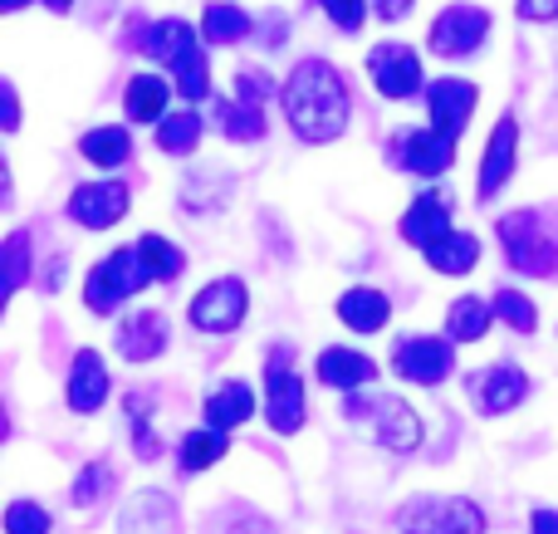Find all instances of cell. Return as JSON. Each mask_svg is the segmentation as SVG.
I'll return each mask as SVG.
<instances>
[{"label":"cell","instance_id":"1","mask_svg":"<svg viewBox=\"0 0 558 534\" xmlns=\"http://www.w3.org/2000/svg\"><path fill=\"white\" fill-rule=\"evenodd\" d=\"M348 113H353V98L348 84L328 59H304V64L289 74L284 84V118L304 143H333L343 137Z\"/></svg>","mask_w":558,"mask_h":534},{"label":"cell","instance_id":"2","mask_svg":"<svg viewBox=\"0 0 558 534\" xmlns=\"http://www.w3.org/2000/svg\"><path fill=\"white\" fill-rule=\"evenodd\" d=\"M343 417L357 437H367L383 451H416L422 447V417H416L402 398H387V392H348Z\"/></svg>","mask_w":558,"mask_h":534},{"label":"cell","instance_id":"3","mask_svg":"<svg viewBox=\"0 0 558 534\" xmlns=\"http://www.w3.org/2000/svg\"><path fill=\"white\" fill-rule=\"evenodd\" d=\"M505 260L520 275H554L558 270V221L544 211H514L500 216Z\"/></svg>","mask_w":558,"mask_h":534},{"label":"cell","instance_id":"4","mask_svg":"<svg viewBox=\"0 0 558 534\" xmlns=\"http://www.w3.org/2000/svg\"><path fill=\"white\" fill-rule=\"evenodd\" d=\"M402 534H485V510L465 496H416L397 510Z\"/></svg>","mask_w":558,"mask_h":534},{"label":"cell","instance_id":"5","mask_svg":"<svg viewBox=\"0 0 558 534\" xmlns=\"http://www.w3.org/2000/svg\"><path fill=\"white\" fill-rule=\"evenodd\" d=\"M153 280L147 275V265H143V255H137V245L133 251H113V255H104V260L88 270V280H84V304L94 314H113L123 300H133L143 284Z\"/></svg>","mask_w":558,"mask_h":534},{"label":"cell","instance_id":"6","mask_svg":"<svg viewBox=\"0 0 558 534\" xmlns=\"http://www.w3.org/2000/svg\"><path fill=\"white\" fill-rule=\"evenodd\" d=\"M265 417L279 437L304 427V383L289 363V349H279L270 359V373H265Z\"/></svg>","mask_w":558,"mask_h":534},{"label":"cell","instance_id":"7","mask_svg":"<svg viewBox=\"0 0 558 534\" xmlns=\"http://www.w3.org/2000/svg\"><path fill=\"white\" fill-rule=\"evenodd\" d=\"M490 35V15L481 5H446L432 20V54L441 59H465L471 49H481V39Z\"/></svg>","mask_w":558,"mask_h":534},{"label":"cell","instance_id":"8","mask_svg":"<svg viewBox=\"0 0 558 534\" xmlns=\"http://www.w3.org/2000/svg\"><path fill=\"white\" fill-rule=\"evenodd\" d=\"M465 392H471V402L485 412V417H500V412H510L524 402L530 378H524L514 363H495V368L471 373V378H465Z\"/></svg>","mask_w":558,"mask_h":534},{"label":"cell","instance_id":"9","mask_svg":"<svg viewBox=\"0 0 558 534\" xmlns=\"http://www.w3.org/2000/svg\"><path fill=\"white\" fill-rule=\"evenodd\" d=\"M245 304H251V300H245V284L241 280H216V284H206V290L196 294L186 314H192V324L202 333H231L235 324L245 319Z\"/></svg>","mask_w":558,"mask_h":534},{"label":"cell","instance_id":"10","mask_svg":"<svg viewBox=\"0 0 558 534\" xmlns=\"http://www.w3.org/2000/svg\"><path fill=\"white\" fill-rule=\"evenodd\" d=\"M367 74H373L383 98H412L422 88V59L407 45H377L367 54Z\"/></svg>","mask_w":558,"mask_h":534},{"label":"cell","instance_id":"11","mask_svg":"<svg viewBox=\"0 0 558 534\" xmlns=\"http://www.w3.org/2000/svg\"><path fill=\"white\" fill-rule=\"evenodd\" d=\"M392 368L402 373V378H412V383H446V373L456 368V359H451V343L446 339H432V333H416V339H402L392 349Z\"/></svg>","mask_w":558,"mask_h":534},{"label":"cell","instance_id":"12","mask_svg":"<svg viewBox=\"0 0 558 534\" xmlns=\"http://www.w3.org/2000/svg\"><path fill=\"white\" fill-rule=\"evenodd\" d=\"M128 211V186L118 182H84L74 196H69V216L88 231H108L113 221H123Z\"/></svg>","mask_w":558,"mask_h":534},{"label":"cell","instance_id":"13","mask_svg":"<svg viewBox=\"0 0 558 534\" xmlns=\"http://www.w3.org/2000/svg\"><path fill=\"white\" fill-rule=\"evenodd\" d=\"M475 98H481V94H475L471 84H461V78H436V84L426 88L432 128L456 143V137H461V128L471 123V113H475Z\"/></svg>","mask_w":558,"mask_h":534},{"label":"cell","instance_id":"14","mask_svg":"<svg viewBox=\"0 0 558 534\" xmlns=\"http://www.w3.org/2000/svg\"><path fill=\"white\" fill-rule=\"evenodd\" d=\"M397 137H402V167L416 177H441L456 162V143L436 128H407Z\"/></svg>","mask_w":558,"mask_h":534},{"label":"cell","instance_id":"15","mask_svg":"<svg viewBox=\"0 0 558 534\" xmlns=\"http://www.w3.org/2000/svg\"><path fill=\"white\" fill-rule=\"evenodd\" d=\"M402 235L416 245V251H432L451 235V206H446L441 192H426L412 202V211L402 216Z\"/></svg>","mask_w":558,"mask_h":534},{"label":"cell","instance_id":"16","mask_svg":"<svg viewBox=\"0 0 558 534\" xmlns=\"http://www.w3.org/2000/svg\"><path fill=\"white\" fill-rule=\"evenodd\" d=\"M514 153H520V123L514 118H500L490 133V147H485L481 162V196H495L514 172Z\"/></svg>","mask_w":558,"mask_h":534},{"label":"cell","instance_id":"17","mask_svg":"<svg viewBox=\"0 0 558 534\" xmlns=\"http://www.w3.org/2000/svg\"><path fill=\"white\" fill-rule=\"evenodd\" d=\"M162 349H167V319L157 310H143V314H133V319H123V329H118V353H123L128 363H147Z\"/></svg>","mask_w":558,"mask_h":534},{"label":"cell","instance_id":"18","mask_svg":"<svg viewBox=\"0 0 558 534\" xmlns=\"http://www.w3.org/2000/svg\"><path fill=\"white\" fill-rule=\"evenodd\" d=\"M108 402V373L94 349H84L69 368V408L74 412H98Z\"/></svg>","mask_w":558,"mask_h":534},{"label":"cell","instance_id":"19","mask_svg":"<svg viewBox=\"0 0 558 534\" xmlns=\"http://www.w3.org/2000/svg\"><path fill=\"white\" fill-rule=\"evenodd\" d=\"M314 373H318V383L343 388V392H357V388H367V383L377 378L373 359H363V353H353V349H324Z\"/></svg>","mask_w":558,"mask_h":534},{"label":"cell","instance_id":"20","mask_svg":"<svg viewBox=\"0 0 558 534\" xmlns=\"http://www.w3.org/2000/svg\"><path fill=\"white\" fill-rule=\"evenodd\" d=\"M338 319H343L353 333H377L387 324V294L357 284V290H348L343 300H338Z\"/></svg>","mask_w":558,"mask_h":534},{"label":"cell","instance_id":"21","mask_svg":"<svg viewBox=\"0 0 558 534\" xmlns=\"http://www.w3.org/2000/svg\"><path fill=\"white\" fill-rule=\"evenodd\" d=\"M167 98H172V88H167L162 74H137L133 84H128V118H133V123H162Z\"/></svg>","mask_w":558,"mask_h":534},{"label":"cell","instance_id":"22","mask_svg":"<svg viewBox=\"0 0 558 534\" xmlns=\"http://www.w3.org/2000/svg\"><path fill=\"white\" fill-rule=\"evenodd\" d=\"M255 412V392L245 388V383H221V388L206 398V417H211V427L216 432H231V427H241L245 417Z\"/></svg>","mask_w":558,"mask_h":534},{"label":"cell","instance_id":"23","mask_svg":"<svg viewBox=\"0 0 558 534\" xmlns=\"http://www.w3.org/2000/svg\"><path fill=\"white\" fill-rule=\"evenodd\" d=\"M426 260H432V270H441V275H465V270H475V260H481V241H475L471 231H451L441 245L426 251Z\"/></svg>","mask_w":558,"mask_h":534},{"label":"cell","instance_id":"24","mask_svg":"<svg viewBox=\"0 0 558 534\" xmlns=\"http://www.w3.org/2000/svg\"><path fill=\"white\" fill-rule=\"evenodd\" d=\"M202 35L211 39V45H235V39L251 35V15H245L241 5H226V0H211L202 15Z\"/></svg>","mask_w":558,"mask_h":534},{"label":"cell","instance_id":"25","mask_svg":"<svg viewBox=\"0 0 558 534\" xmlns=\"http://www.w3.org/2000/svg\"><path fill=\"white\" fill-rule=\"evenodd\" d=\"M490 319H495V304H485V300H456L451 314H446V333H451L456 343H475V339H485Z\"/></svg>","mask_w":558,"mask_h":534},{"label":"cell","instance_id":"26","mask_svg":"<svg viewBox=\"0 0 558 534\" xmlns=\"http://www.w3.org/2000/svg\"><path fill=\"white\" fill-rule=\"evenodd\" d=\"M128 133L123 128H94V133H84L78 137V153L88 157L94 167H118V162H128Z\"/></svg>","mask_w":558,"mask_h":534},{"label":"cell","instance_id":"27","mask_svg":"<svg viewBox=\"0 0 558 534\" xmlns=\"http://www.w3.org/2000/svg\"><path fill=\"white\" fill-rule=\"evenodd\" d=\"M186 49H196V35L186 20H162V25H153V35H147V54L162 59V64H177Z\"/></svg>","mask_w":558,"mask_h":534},{"label":"cell","instance_id":"28","mask_svg":"<svg viewBox=\"0 0 558 534\" xmlns=\"http://www.w3.org/2000/svg\"><path fill=\"white\" fill-rule=\"evenodd\" d=\"M137 255H143V265H147L153 280H177V275L186 270V255L177 251L167 235H143V241H137Z\"/></svg>","mask_w":558,"mask_h":534},{"label":"cell","instance_id":"29","mask_svg":"<svg viewBox=\"0 0 558 534\" xmlns=\"http://www.w3.org/2000/svg\"><path fill=\"white\" fill-rule=\"evenodd\" d=\"M196 143H202V118L196 113H177V118H162L157 123V147L162 153H196Z\"/></svg>","mask_w":558,"mask_h":534},{"label":"cell","instance_id":"30","mask_svg":"<svg viewBox=\"0 0 558 534\" xmlns=\"http://www.w3.org/2000/svg\"><path fill=\"white\" fill-rule=\"evenodd\" d=\"M221 128H226V137H235V143H255V137H265L260 104H245V98L221 104Z\"/></svg>","mask_w":558,"mask_h":534},{"label":"cell","instance_id":"31","mask_svg":"<svg viewBox=\"0 0 558 534\" xmlns=\"http://www.w3.org/2000/svg\"><path fill=\"white\" fill-rule=\"evenodd\" d=\"M177 88H182V98H192V104H202L206 94H211V64H206L202 49H186L182 59H177Z\"/></svg>","mask_w":558,"mask_h":534},{"label":"cell","instance_id":"32","mask_svg":"<svg viewBox=\"0 0 558 534\" xmlns=\"http://www.w3.org/2000/svg\"><path fill=\"white\" fill-rule=\"evenodd\" d=\"M226 457V432H192V437L182 441V466L186 471H206L216 466V461Z\"/></svg>","mask_w":558,"mask_h":534},{"label":"cell","instance_id":"33","mask_svg":"<svg viewBox=\"0 0 558 534\" xmlns=\"http://www.w3.org/2000/svg\"><path fill=\"white\" fill-rule=\"evenodd\" d=\"M495 319H505L514 333H534V329H539V314H534V304L524 300L520 290H500V294H495Z\"/></svg>","mask_w":558,"mask_h":534},{"label":"cell","instance_id":"34","mask_svg":"<svg viewBox=\"0 0 558 534\" xmlns=\"http://www.w3.org/2000/svg\"><path fill=\"white\" fill-rule=\"evenodd\" d=\"M54 530V520H49L45 506H35V500H15V506L5 510V534H49Z\"/></svg>","mask_w":558,"mask_h":534},{"label":"cell","instance_id":"35","mask_svg":"<svg viewBox=\"0 0 558 534\" xmlns=\"http://www.w3.org/2000/svg\"><path fill=\"white\" fill-rule=\"evenodd\" d=\"M25 275H29V235L15 231V235L5 241V284H0V290L15 294L20 284H25Z\"/></svg>","mask_w":558,"mask_h":534},{"label":"cell","instance_id":"36","mask_svg":"<svg viewBox=\"0 0 558 534\" xmlns=\"http://www.w3.org/2000/svg\"><path fill=\"white\" fill-rule=\"evenodd\" d=\"M108 486H113V471H108L104 461H98V466H88L84 476L74 481V490H69V496H74V506H98Z\"/></svg>","mask_w":558,"mask_h":534},{"label":"cell","instance_id":"37","mask_svg":"<svg viewBox=\"0 0 558 534\" xmlns=\"http://www.w3.org/2000/svg\"><path fill=\"white\" fill-rule=\"evenodd\" d=\"M318 5L328 10V20H333L338 29H357V25H363V0H318Z\"/></svg>","mask_w":558,"mask_h":534},{"label":"cell","instance_id":"38","mask_svg":"<svg viewBox=\"0 0 558 534\" xmlns=\"http://www.w3.org/2000/svg\"><path fill=\"white\" fill-rule=\"evenodd\" d=\"M520 20H558V0H520Z\"/></svg>","mask_w":558,"mask_h":534},{"label":"cell","instance_id":"39","mask_svg":"<svg viewBox=\"0 0 558 534\" xmlns=\"http://www.w3.org/2000/svg\"><path fill=\"white\" fill-rule=\"evenodd\" d=\"M377 15L383 20H407V10H412V0H373Z\"/></svg>","mask_w":558,"mask_h":534},{"label":"cell","instance_id":"40","mask_svg":"<svg viewBox=\"0 0 558 534\" xmlns=\"http://www.w3.org/2000/svg\"><path fill=\"white\" fill-rule=\"evenodd\" d=\"M534 534H558V510H534Z\"/></svg>","mask_w":558,"mask_h":534},{"label":"cell","instance_id":"41","mask_svg":"<svg viewBox=\"0 0 558 534\" xmlns=\"http://www.w3.org/2000/svg\"><path fill=\"white\" fill-rule=\"evenodd\" d=\"M20 123V108H15V88L5 84V128H15Z\"/></svg>","mask_w":558,"mask_h":534},{"label":"cell","instance_id":"42","mask_svg":"<svg viewBox=\"0 0 558 534\" xmlns=\"http://www.w3.org/2000/svg\"><path fill=\"white\" fill-rule=\"evenodd\" d=\"M231 534H275L265 520H251V525H241V530H231Z\"/></svg>","mask_w":558,"mask_h":534},{"label":"cell","instance_id":"43","mask_svg":"<svg viewBox=\"0 0 558 534\" xmlns=\"http://www.w3.org/2000/svg\"><path fill=\"white\" fill-rule=\"evenodd\" d=\"M45 5H49V10H54V15H64V10H69V5H74V0H45Z\"/></svg>","mask_w":558,"mask_h":534},{"label":"cell","instance_id":"44","mask_svg":"<svg viewBox=\"0 0 558 534\" xmlns=\"http://www.w3.org/2000/svg\"><path fill=\"white\" fill-rule=\"evenodd\" d=\"M108 5H113V0H94V15H108Z\"/></svg>","mask_w":558,"mask_h":534},{"label":"cell","instance_id":"45","mask_svg":"<svg viewBox=\"0 0 558 534\" xmlns=\"http://www.w3.org/2000/svg\"><path fill=\"white\" fill-rule=\"evenodd\" d=\"M0 5H5V10H20V5H25V0H0Z\"/></svg>","mask_w":558,"mask_h":534}]
</instances>
